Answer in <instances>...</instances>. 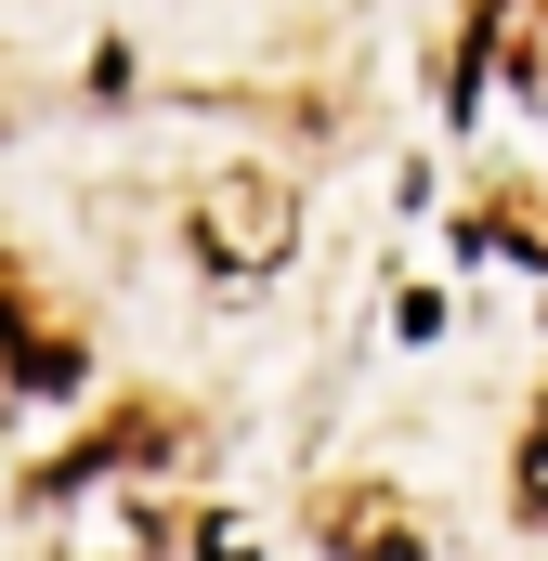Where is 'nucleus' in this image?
<instances>
[{"instance_id": "nucleus-4", "label": "nucleus", "mask_w": 548, "mask_h": 561, "mask_svg": "<svg viewBox=\"0 0 548 561\" xmlns=\"http://www.w3.org/2000/svg\"><path fill=\"white\" fill-rule=\"evenodd\" d=\"M523 523H548V405H536V431H523Z\"/></svg>"}, {"instance_id": "nucleus-5", "label": "nucleus", "mask_w": 548, "mask_h": 561, "mask_svg": "<svg viewBox=\"0 0 548 561\" xmlns=\"http://www.w3.org/2000/svg\"><path fill=\"white\" fill-rule=\"evenodd\" d=\"M196 561H249V523H209V536H196Z\"/></svg>"}, {"instance_id": "nucleus-3", "label": "nucleus", "mask_w": 548, "mask_h": 561, "mask_svg": "<svg viewBox=\"0 0 548 561\" xmlns=\"http://www.w3.org/2000/svg\"><path fill=\"white\" fill-rule=\"evenodd\" d=\"M327 549H340V561H418V536H406L392 496L366 510V483H340V496H327Z\"/></svg>"}, {"instance_id": "nucleus-1", "label": "nucleus", "mask_w": 548, "mask_h": 561, "mask_svg": "<svg viewBox=\"0 0 548 561\" xmlns=\"http://www.w3.org/2000/svg\"><path fill=\"white\" fill-rule=\"evenodd\" d=\"M287 236H300V209H287V183L274 170H222V183H196V262L222 287H249L287 262Z\"/></svg>"}, {"instance_id": "nucleus-2", "label": "nucleus", "mask_w": 548, "mask_h": 561, "mask_svg": "<svg viewBox=\"0 0 548 561\" xmlns=\"http://www.w3.org/2000/svg\"><path fill=\"white\" fill-rule=\"evenodd\" d=\"M0 366L26 379V392H79V340H53L39 313H26V275L0 262Z\"/></svg>"}, {"instance_id": "nucleus-6", "label": "nucleus", "mask_w": 548, "mask_h": 561, "mask_svg": "<svg viewBox=\"0 0 548 561\" xmlns=\"http://www.w3.org/2000/svg\"><path fill=\"white\" fill-rule=\"evenodd\" d=\"M536 249H548V222H536Z\"/></svg>"}]
</instances>
